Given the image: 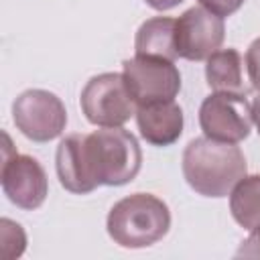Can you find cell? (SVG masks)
<instances>
[{"instance_id": "1", "label": "cell", "mask_w": 260, "mask_h": 260, "mask_svg": "<svg viewBox=\"0 0 260 260\" xmlns=\"http://www.w3.org/2000/svg\"><path fill=\"white\" fill-rule=\"evenodd\" d=\"M187 185L203 197H228L234 185L246 177L248 165L240 146L207 136L193 138L181 160Z\"/></svg>"}, {"instance_id": "2", "label": "cell", "mask_w": 260, "mask_h": 260, "mask_svg": "<svg viewBox=\"0 0 260 260\" xmlns=\"http://www.w3.org/2000/svg\"><path fill=\"white\" fill-rule=\"evenodd\" d=\"M171 228L169 205L152 193H132L112 205L106 230L122 248H148L162 240Z\"/></svg>"}, {"instance_id": "3", "label": "cell", "mask_w": 260, "mask_h": 260, "mask_svg": "<svg viewBox=\"0 0 260 260\" xmlns=\"http://www.w3.org/2000/svg\"><path fill=\"white\" fill-rule=\"evenodd\" d=\"M85 152L98 187H122L134 181L142 167V150L136 136L122 126L85 134Z\"/></svg>"}, {"instance_id": "4", "label": "cell", "mask_w": 260, "mask_h": 260, "mask_svg": "<svg viewBox=\"0 0 260 260\" xmlns=\"http://www.w3.org/2000/svg\"><path fill=\"white\" fill-rule=\"evenodd\" d=\"M79 104L85 120L100 128L124 126L138 108L122 73L93 75L81 89Z\"/></svg>"}, {"instance_id": "5", "label": "cell", "mask_w": 260, "mask_h": 260, "mask_svg": "<svg viewBox=\"0 0 260 260\" xmlns=\"http://www.w3.org/2000/svg\"><path fill=\"white\" fill-rule=\"evenodd\" d=\"M12 118L22 136L32 142H49L67 126V110L59 95L47 89H26L12 104Z\"/></svg>"}, {"instance_id": "6", "label": "cell", "mask_w": 260, "mask_h": 260, "mask_svg": "<svg viewBox=\"0 0 260 260\" xmlns=\"http://www.w3.org/2000/svg\"><path fill=\"white\" fill-rule=\"evenodd\" d=\"M252 124V108L246 93L213 91L201 102L199 126L207 138L238 144L250 136Z\"/></svg>"}, {"instance_id": "7", "label": "cell", "mask_w": 260, "mask_h": 260, "mask_svg": "<svg viewBox=\"0 0 260 260\" xmlns=\"http://www.w3.org/2000/svg\"><path fill=\"white\" fill-rule=\"evenodd\" d=\"M122 75L138 106L175 100L181 91V73L175 61L134 55L122 63Z\"/></svg>"}, {"instance_id": "8", "label": "cell", "mask_w": 260, "mask_h": 260, "mask_svg": "<svg viewBox=\"0 0 260 260\" xmlns=\"http://www.w3.org/2000/svg\"><path fill=\"white\" fill-rule=\"evenodd\" d=\"M0 183L8 201L24 211L39 209L49 195V179L41 162L35 156L12 152L8 136L2 158Z\"/></svg>"}, {"instance_id": "9", "label": "cell", "mask_w": 260, "mask_h": 260, "mask_svg": "<svg viewBox=\"0 0 260 260\" xmlns=\"http://www.w3.org/2000/svg\"><path fill=\"white\" fill-rule=\"evenodd\" d=\"M225 37L223 18L203 6H193L175 18L177 55L187 61H205L215 53Z\"/></svg>"}, {"instance_id": "10", "label": "cell", "mask_w": 260, "mask_h": 260, "mask_svg": "<svg viewBox=\"0 0 260 260\" xmlns=\"http://www.w3.org/2000/svg\"><path fill=\"white\" fill-rule=\"evenodd\" d=\"M55 169L59 183L69 193L85 195L98 189L87 162L85 134H69L59 142L55 152Z\"/></svg>"}, {"instance_id": "11", "label": "cell", "mask_w": 260, "mask_h": 260, "mask_svg": "<svg viewBox=\"0 0 260 260\" xmlns=\"http://www.w3.org/2000/svg\"><path fill=\"white\" fill-rule=\"evenodd\" d=\"M136 124L142 138L152 146H171L183 134V110L175 100L152 102L136 108Z\"/></svg>"}, {"instance_id": "12", "label": "cell", "mask_w": 260, "mask_h": 260, "mask_svg": "<svg viewBox=\"0 0 260 260\" xmlns=\"http://www.w3.org/2000/svg\"><path fill=\"white\" fill-rule=\"evenodd\" d=\"M134 51L136 55L162 57V59L175 61L179 57L175 47V18L154 16L144 20L136 30Z\"/></svg>"}, {"instance_id": "13", "label": "cell", "mask_w": 260, "mask_h": 260, "mask_svg": "<svg viewBox=\"0 0 260 260\" xmlns=\"http://www.w3.org/2000/svg\"><path fill=\"white\" fill-rule=\"evenodd\" d=\"M244 61L242 55L228 47L217 49L205 59V79L213 91H230V93H246L244 85Z\"/></svg>"}, {"instance_id": "14", "label": "cell", "mask_w": 260, "mask_h": 260, "mask_svg": "<svg viewBox=\"0 0 260 260\" xmlns=\"http://www.w3.org/2000/svg\"><path fill=\"white\" fill-rule=\"evenodd\" d=\"M230 211L236 223L248 232L260 223V175H246L234 185Z\"/></svg>"}, {"instance_id": "15", "label": "cell", "mask_w": 260, "mask_h": 260, "mask_svg": "<svg viewBox=\"0 0 260 260\" xmlns=\"http://www.w3.org/2000/svg\"><path fill=\"white\" fill-rule=\"evenodd\" d=\"M0 242H2V256L6 260L18 258L24 252V246H26L24 230L18 223H14L12 219L2 217V221H0Z\"/></svg>"}, {"instance_id": "16", "label": "cell", "mask_w": 260, "mask_h": 260, "mask_svg": "<svg viewBox=\"0 0 260 260\" xmlns=\"http://www.w3.org/2000/svg\"><path fill=\"white\" fill-rule=\"evenodd\" d=\"M246 69H248L252 87L260 91V37L254 39L246 51Z\"/></svg>"}, {"instance_id": "17", "label": "cell", "mask_w": 260, "mask_h": 260, "mask_svg": "<svg viewBox=\"0 0 260 260\" xmlns=\"http://www.w3.org/2000/svg\"><path fill=\"white\" fill-rule=\"evenodd\" d=\"M197 2H199V6L207 8L209 12L225 18V16L234 14L236 10H240L246 0H197Z\"/></svg>"}, {"instance_id": "18", "label": "cell", "mask_w": 260, "mask_h": 260, "mask_svg": "<svg viewBox=\"0 0 260 260\" xmlns=\"http://www.w3.org/2000/svg\"><path fill=\"white\" fill-rule=\"evenodd\" d=\"M236 256H248V258H260V223L250 230L248 240L242 242L240 250L236 252Z\"/></svg>"}, {"instance_id": "19", "label": "cell", "mask_w": 260, "mask_h": 260, "mask_svg": "<svg viewBox=\"0 0 260 260\" xmlns=\"http://www.w3.org/2000/svg\"><path fill=\"white\" fill-rule=\"evenodd\" d=\"M150 8H154V10H158V12H165V10H171V8H175V6H179L183 0H144Z\"/></svg>"}, {"instance_id": "20", "label": "cell", "mask_w": 260, "mask_h": 260, "mask_svg": "<svg viewBox=\"0 0 260 260\" xmlns=\"http://www.w3.org/2000/svg\"><path fill=\"white\" fill-rule=\"evenodd\" d=\"M250 108H252V122L256 126V132L260 134V91L256 93V98L250 102Z\"/></svg>"}]
</instances>
